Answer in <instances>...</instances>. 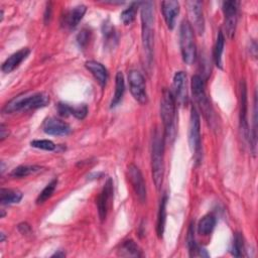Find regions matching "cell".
<instances>
[{"mask_svg":"<svg viewBox=\"0 0 258 258\" xmlns=\"http://www.w3.org/2000/svg\"><path fill=\"white\" fill-rule=\"evenodd\" d=\"M141 27H142V45L145 49L149 66L152 64L154 52V4L151 1L141 2Z\"/></svg>","mask_w":258,"mask_h":258,"instance_id":"1","label":"cell"},{"mask_svg":"<svg viewBox=\"0 0 258 258\" xmlns=\"http://www.w3.org/2000/svg\"><path fill=\"white\" fill-rule=\"evenodd\" d=\"M50 102V96L46 93L22 94L14 97L3 108L4 113L28 111L46 107Z\"/></svg>","mask_w":258,"mask_h":258,"instance_id":"2","label":"cell"},{"mask_svg":"<svg viewBox=\"0 0 258 258\" xmlns=\"http://www.w3.org/2000/svg\"><path fill=\"white\" fill-rule=\"evenodd\" d=\"M164 137L155 130L152 139V169L153 180L157 190L161 187L164 170Z\"/></svg>","mask_w":258,"mask_h":258,"instance_id":"3","label":"cell"},{"mask_svg":"<svg viewBox=\"0 0 258 258\" xmlns=\"http://www.w3.org/2000/svg\"><path fill=\"white\" fill-rule=\"evenodd\" d=\"M176 100L173 93L163 90L160 101V115L164 126V138L174 139L176 136Z\"/></svg>","mask_w":258,"mask_h":258,"instance_id":"4","label":"cell"},{"mask_svg":"<svg viewBox=\"0 0 258 258\" xmlns=\"http://www.w3.org/2000/svg\"><path fill=\"white\" fill-rule=\"evenodd\" d=\"M180 46L183 60L188 65H193L197 58L195 34L190 22L185 20L180 28Z\"/></svg>","mask_w":258,"mask_h":258,"instance_id":"5","label":"cell"},{"mask_svg":"<svg viewBox=\"0 0 258 258\" xmlns=\"http://www.w3.org/2000/svg\"><path fill=\"white\" fill-rule=\"evenodd\" d=\"M192 92L195 100L203 111L204 115L208 118V120L212 119V108L209 102V99L206 95L205 84L203 79L199 75H195L192 78Z\"/></svg>","mask_w":258,"mask_h":258,"instance_id":"6","label":"cell"},{"mask_svg":"<svg viewBox=\"0 0 258 258\" xmlns=\"http://www.w3.org/2000/svg\"><path fill=\"white\" fill-rule=\"evenodd\" d=\"M189 145L193 155L196 157L201 154V130H200V116L195 107L191 109L190 126H189Z\"/></svg>","mask_w":258,"mask_h":258,"instance_id":"7","label":"cell"},{"mask_svg":"<svg viewBox=\"0 0 258 258\" xmlns=\"http://www.w3.org/2000/svg\"><path fill=\"white\" fill-rule=\"evenodd\" d=\"M128 84L133 98L141 104H146L148 102V94L143 76L138 71L131 70L128 73Z\"/></svg>","mask_w":258,"mask_h":258,"instance_id":"8","label":"cell"},{"mask_svg":"<svg viewBox=\"0 0 258 258\" xmlns=\"http://www.w3.org/2000/svg\"><path fill=\"white\" fill-rule=\"evenodd\" d=\"M224 28L229 39H232L235 35L238 15V2L237 1H224Z\"/></svg>","mask_w":258,"mask_h":258,"instance_id":"9","label":"cell"},{"mask_svg":"<svg viewBox=\"0 0 258 258\" xmlns=\"http://www.w3.org/2000/svg\"><path fill=\"white\" fill-rule=\"evenodd\" d=\"M127 174L138 201L143 204L147 201V187L140 169L135 164H130L128 166Z\"/></svg>","mask_w":258,"mask_h":258,"instance_id":"10","label":"cell"},{"mask_svg":"<svg viewBox=\"0 0 258 258\" xmlns=\"http://www.w3.org/2000/svg\"><path fill=\"white\" fill-rule=\"evenodd\" d=\"M247 87L245 81L240 82V114H239V126L241 136L244 140H249V127L247 121Z\"/></svg>","mask_w":258,"mask_h":258,"instance_id":"11","label":"cell"},{"mask_svg":"<svg viewBox=\"0 0 258 258\" xmlns=\"http://www.w3.org/2000/svg\"><path fill=\"white\" fill-rule=\"evenodd\" d=\"M189 8V15L191 19V26L193 30L198 33V35H203L205 30L204 24V17H203V9L202 3L200 1H190L188 2Z\"/></svg>","mask_w":258,"mask_h":258,"instance_id":"12","label":"cell"},{"mask_svg":"<svg viewBox=\"0 0 258 258\" xmlns=\"http://www.w3.org/2000/svg\"><path fill=\"white\" fill-rule=\"evenodd\" d=\"M173 95L181 105H185L188 102V89H187V75L185 72H177L173 82Z\"/></svg>","mask_w":258,"mask_h":258,"instance_id":"13","label":"cell"},{"mask_svg":"<svg viewBox=\"0 0 258 258\" xmlns=\"http://www.w3.org/2000/svg\"><path fill=\"white\" fill-rule=\"evenodd\" d=\"M112 196H113V182L111 179H108V181L106 182L103 190L101 191L97 199L98 214L101 221H104L106 219Z\"/></svg>","mask_w":258,"mask_h":258,"instance_id":"14","label":"cell"},{"mask_svg":"<svg viewBox=\"0 0 258 258\" xmlns=\"http://www.w3.org/2000/svg\"><path fill=\"white\" fill-rule=\"evenodd\" d=\"M43 129L47 134L55 135V136L67 135L71 132V127L68 123L53 117L48 118L44 122Z\"/></svg>","mask_w":258,"mask_h":258,"instance_id":"15","label":"cell"},{"mask_svg":"<svg viewBox=\"0 0 258 258\" xmlns=\"http://www.w3.org/2000/svg\"><path fill=\"white\" fill-rule=\"evenodd\" d=\"M161 10L167 27L173 30L180 13V3L178 1H163L161 3Z\"/></svg>","mask_w":258,"mask_h":258,"instance_id":"16","label":"cell"},{"mask_svg":"<svg viewBox=\"0 0 258 258\" xmlns=\"http://www.w3.org/2000/svg\"><path fill=\"white\" fill-rule=\"evenodd\" d=\"M31 53V50L27 48H23L18 52L12 53L9 58L2 64L1 70L4 73H11L14 71Z\"/></svg>","mask_w":258,"mask_h":258,"instance_id":"17","label":"cell"},{"mask_svg":"<svg viewBox=\"0 0 258 258\" xmlns=\"http://www.w3.org/2000/svg\"><path fill=\"white\" fill-rule=\"evenodd\" d=\"M85 67L94 76V78L99 83L101 87H104L108 80V72H107L106 68L102 64H100L96 61L86 62Z\"/></svg>","mask_w":258,"mask_h":258,"instance_id":"18","label":"cell"},{"mask_svg":"<svg viewBox=\"0 0 258 258\" xmlns=\"http://www.w3.org/2000/svg\"><path fill=\"white\" fill-rule=\"evenodd\" d=\"M87 7L85 5H77L69 10L64 17V24L69 28H75L79 22L82 20L83 16L86 13Z\"/></svg>","mask_w":258,"mask_h":258,"instance_id":"19","label":"cell"},{"mask_svg":"<svg viewBox=\"0 0 258 258\" xmlns=\"http://www.w3.org/2000/svg\"><path fill=\"white\" fill-rule=\"evenodd\" d=\"M22 199V194L19 191L10 189L0 190V202L2 205H11L19 203Z\"/></svg>","mask_w":258,"mask_h":258,"instance_id":"20","label":"cell"},{"mask_svg":"<svg viewBox=\"0 0 258 258\" xmlns=\"http://www.w3.org/2000/svg\"><path fill=\"white\" fill-rule=\"evenodd\" d=\"M125 91V83H124V77L121 72H118L116 74L115 78V93H114L112 102H111V108L116 107L122 100L123 95Z\"/></svg>","mask_w":258,"mask_h":258,"instance_id":"21","label":"cell"},{"mask_svg":"<svg viewBox=\"0 0 258 258\" xmlns=\"http://www.w3.org/2000/svg\"><path fill=\"white\" fill-rule=\"evenodd\" d=\"M166 203H167V196L166 194L163 195L160 205H159V211L157 215V224H156V232L159 238L162 237L164 232V227H165V220H166Z\"/></svg>","mask_w":258,"mask_h":258,"instance_id":"22","label":"cell"},{"mask_svg":"<svg viewBox=\"0 0 258 258\" xmlns=\"http://www.w3.org/2000/svg\"><path fill=\"white\" fill-rule=\"evenodd\" d=\"M44 168L40 165H19L17 167H15L12 171L10 176L16 179H21V178H25L31 175L40 173Z\"/></svg>","mask_w":258,"mask_h":258,"instance_id":"23","label":"cell"},{"mask_svg":"<svg viewBox=\"0 0 258 258\" xmlns=\"http://www.w3.org/2000/svg\"><path fill=\"white\" fill-rule=\"evenodd\" d=\"M215 226H216V218L213 215H207L201 219V221L199 222L198 232L199 234L203 236L210 235L213 232Z\"/></svg>","mask_w":258,"mask_h":258,"instance_id":"24","label":"cell"},{"mask_svg":"<svg viewBox=\"0 0 258 258\" xmlns=\"http://www.w3.org/2000/svg\"><path fill=\"white\" fill-rule=\"evenodd\" d=\"M118 254L123 257H140V256H142V252H141L140 248L133 240L125 241L121 245L120 250H118Z\"/></svg>","mask_w":258,"mask_h":258,"instance_id":"25","label":"cell"},{"mask_svg":"<svg viewBox=\"0 0 258 258\" xmlns=\"http://www.w3.org/2000/svg\"><path fill=\"white\" fill-rule=\"evenodd\" d=\"M225 45V38L222 32H219L216 40V44L214 47V61L217 67L222 69V54L224 51Z\"/></svg>","mask_w":258,"mask_h":258,"instance_id":"26","label":"cell"},{"mask_svg":"<svg viewBox=\"0 0 258 258\" xmlns=\"http://www.w3.org/2000/svg\"><path fill=\"white\" fill-rule=\"evenodd\" d=\"M140 5H141V2H133L129 5L128 8H126L125 10L122 11L121 20L123 21L124 24L128 25L134 21L136 13H137V9L139 8Z\"/></svg>","mask_w":258,"mask_h":258,"instance_id":"27","label":"cell"},{"mask_svg":"<svg viewBox=\"0 0 258 258\" xmlns=\"http://www.w3.org/2000/svg\"><path fill=\"white\" fill-rule=\"evenodd\" d=\"M102 33L104 36V40L106 41V45H111L113 46V43L117 41V37H116V33L115 30H114V26L109 22V21H105L102 25Z\"/></svg>","mask_w":258,"mask_h":258,"instance_id":"28","label":"cell"},{"mask_svg":"<svg viewBox=\"0 0 258 258\" xmlns=\"http://www.w3.org/2000/svg\"><path fill=\"white\" fill-rule=\"evenodd\" d=\"M56 185H58V180H55V179L52 180L50 184H48L47 187L39 195V197L37 199V204H39V205L44 204L47 200H49L52 196Z\"/></svg>","mask_w":258,"mask_h":258,"instance_id":"29","label":"cell"},{"mask_svg":"<svg viewBox=\"0 0 258 258\" xmlns=\"http://www.w3.org/2000/svg\"><path fill=\"white\" fill-rule=\"evenodd\" d=\"M244 251V242H243V237L240 233H236L232 242V247H231V253L235 257H241L243 255Z\"/></svg>","mask_w":258,"mask_h":258,"instance_id":"30","label":"cell"},{"mask_svg":"<svg viewBox=\"0 0 258 258\" xmlns=\"http://www.w3.org/2000/svg\"><path fill=\"white\" fill-rule=\"evenodd\" d=\"M88 113V107L86 104H81V105H76V106H71L69 105V114L70 115L75 116L78 119H84L87 116Z\"/></svg>","mask_w":258,"mask_h":258,"instance_id":"31","label":"cell"},{"mask_svg":"<svg viewBox=\"0 0 258 258\" xmlns=\"http://www.w3.org/2000/svg\"><path fill=\"white\" fill-rule=\"evenodd\" d=\"M257 98L256 94L254 96V111H253V128H252V136L249 138V141L251 143L252 153L255 155V149H256V131H257Z\"/></svg>","mask_w":258,"mask_h":258,"instance_id":"32","label":"cell"},{"mask_svg":"<svg viewBox=\"0 0 258 258\" xmlns=\"http://www.w3.org/2000/svg\"><path fill=\"white\" fill-rule=\"evenodd\" d=\"M31 146L33 148L39 149V150H44V151H48V152H52L55 150V145L51 141V140H47V139H41V140H34L31 142Z\"/></svg>","mask_w":258,"mask_h":258,"instance_id":"33","label":"cell"},{"mask_svg":"<svg viewBox=\"0 0 258 258\" xmlns=\"http://www.w3.org/2000/svg\"><path fill=\"white\" fill-rule=\"evenodd\" d=\"M90 36H91V33L89 30H87V28H83V30L79 33V35L77 36V43L80 48L84 49L87 47V45L90 41Z\"/></svg>","mask_w":258,"mask_h":258,"instance_id":"34","label":"cell"},{"mask_svg":"<svg viewBox=\"0 0 258 258\" xmlns=\"http://www.w3.org/2000/svg\"><path fill=\"white\" fill-rule=\"evenodd\" d=\"M8 134H9V131L8 129L5 127V125L2 123L1 125H0V140L3 141L6 137H8Z\"/></svg>","mask_w":258,"mask_h":258,"instance_id":"35","label":"cell"},{"mask_svg":"<svg viewBox=\"0 0 258 258\" xmlns=\"http://www.w3.org/2000/svg\"><path fill=\"white\" fill-rule=\"evenodd\" d=\"M18 229L22 234H27L28 232H31V227H30V225H27V224L18 225Z\"/></svg>","mask_w":258,"mask_h":258,"instance_id":"36","label":"cell"},{"mask_svg":"<svg viewBox=\"0 0 258 258\" xmlns=\"http://www.w3.org/2000/svg\"><path fill=\"white\" fill-rule=\"evenodd\" d=\"M51 17H52V8H51V6H48L47 9H46V14H45L46 23H48L50 21Z\"/></svg>","mask_w":258,"mask_h":258,"instance_id":"37","label":"cell"},{"mask_svg":"<svg viewBox=\"0 0 258 258\" xmlns=\"http://www.w3.org/2000/svg\"><path fill=\"white\" fill-rule=\"evenodd\" d=\"M64 256H66V254L64 252H58L52 255V257H64Z\"/></svg>","mask_w":258,"mask_h":258,"instance_id":"38","label":"cell"},{"mask_svg":"<svg viewBox=\"0 0 258 258\" xmlns=\"http://www.w3.org/2000/svg\"><path fill=\"white\" fill-rule=\"evenodd\" d=\"M0 235H1V240H0V241H1V242H3V241H4V239H5L4 233H1V234H0Z\"/></svg>","mask_w":258,"mask_h":258,"instance_id":"39","label":"cell"},{"mask_svg":"<svg viewBox=\"0 0 258 258\" xmlns=\"http://www.w3.org/2000/svg\"><path fill=\"white\" fill-rule=\"evenodd\" d=\"M4 215H5L4 211H3V210H1V216H0V217H1V218H3V217H4Z\"/></svg>","mask_w":258,"mask_h":258,"instance_id":"40","label":"cell"}]
</instances>
